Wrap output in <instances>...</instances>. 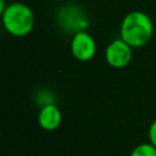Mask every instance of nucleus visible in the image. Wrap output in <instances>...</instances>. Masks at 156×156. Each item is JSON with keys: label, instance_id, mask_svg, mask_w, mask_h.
<instances>
[{"label": "nucleus", "instance_id": "1", "mask_svg": "<svg viewBox=\"0 0 156 156\" xmlns=\"http://www.w3.org/2000/svg\"><path fill=\"white\" fill-rule=\"evenodd\" d=\"M119 34L121 39L133 49L141 48L149 43L154 34L152 21L143 11H130L122 20Z\"/></svg>", "mask_w": 156, "mask_h": 156}, {"label": "nucleus", "instance_id": "2", "mask_svg": "<svg viewBox=\"0 0 156 156\" xmlns=\"http://www.w3.org/2000/svg\"><path fill=\"white\" fill-rule=\"evenodd\" d=\"M2 26L7 33L13 37H24L34 27V13L32 9L23 2H12L1 11Z\"/></svg>", "mask_w": 156, "mask_h": 156}, {"label": "nucleus", "instance_id": "3", "mask_svg": "<svg viewBox=\"0 0 156 156\" xmlns=\"http://www.w3.org/2000/svg\"><path fill=\"white\" fill-rule=\"evenodd\" d=\"M71 52L78 61L87 62L91 60L96 52L95 39L85 30L76 32L71 40Z\"/></svg>", "mask_w": 156, "mask_h": 156}, {"label": "nucleus", "instance_id": "4", "mask_svg": "<svg viewBox=\"0 0 156 156\" xmlns=\"http://www.w3.org/2000/svg\"><path fill=\"white\" fill-rule=\"evenodd\" d=\"M132 49L123 39H115L105 50V60L113 68H124L132 60Z\"/></svg>", "mask_w": 156, "mask_h": 156}, {"label": "nucleus", "instance_id": "5", "mask_svg": "<svg viewBox=\"0 0 156 156\" xmlns=\"http://www.w3.org/2000/svg\"><path fill=\"white\" fill-rule=\"evenodd\" d=\"M62 121V115L60 108L52 104V102H46L45 105L41 106L38 113V123L41 129L51 132L58 128Z\"/></svg>", "mask_w": 156, "mask_h": 156}, {"label": "nucleus", "instance_id": "6", "mask_svg": "<svg viewBox=\"0 0 156 156\" xmlns=\"http://www.w3.org/2000/svg\"><path fill=\"white\" fill-rule=\"evenodd\" d=\"M129 156H156V147L149 141L136 145L129 154Z\"/></svg>", "mask_w": 156, "mask_h": 156}, {"label": "nucleus", "instance_id": "7", "mask_svg": "<svg viewBox=\"0 0 156 156\" xmlns=\"http://www.w3.org/2000/svg\"><path fill=\"white\" fill-rule=\"evenodd\" d=\"M147 135H149V141L156 147V119H154L152 123L150 124Z\"/></svg>", "mask_w": 156, "mask_h": 156}, {"label": "nucleus", "instance_id": "8", "mask_svg": "<svg viewBox=\"0 0 156 156\" xmlns=\"http://www.w3.org/2000/svg\"><path fill=\"white\" fill-rule=\"evenodd\" d=\"M54 1H58V0H54Z\"/></svg>", "mask_w": 156, "mask_h": 156}]
</instances>
